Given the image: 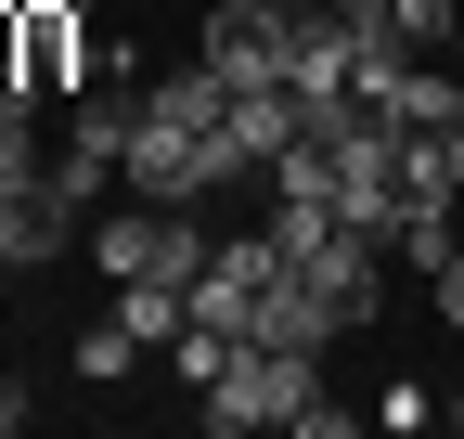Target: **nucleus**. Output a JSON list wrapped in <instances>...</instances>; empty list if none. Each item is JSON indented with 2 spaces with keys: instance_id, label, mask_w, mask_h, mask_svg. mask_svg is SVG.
I'll return each mask as SVG.
<instances>
[{
  "instance_id": "obj_1",
  "label": "nucleus",
  "mask_w": 464,
  "mask_h": 439,
  "mask_svg": "<svg viewBox=\"0 0 464 439\" xmlns=\"http://www.w3.org/2000/svg\"><path fill=\"white\" fill-rule=\"evenodd\" d=\"M310 401H323L310 349H258V337L232 349V362H219V388H194V414H207L219 439H246V426H297Z\"/></svg>"
},
{
  "instance_id": "obj_2",
  "label": "nucleus",
  "mask_w": 464,
  "mask_h": 439,
  "mask_svg": "<svg viewBox=\"0 0 464 439\" xmlns=\"http://www.w3.org/2000/svg\"><path fill=\"white\" fill-rule=\"evenodd\" d=\"M297 14H310V0H219L194 52H207L232 91H284V65H297Z\"/></svg>"
},
{
  "instance_id": "obj_3",
  "label": "nucleus",
  "mask_w": 464,
  "mask_h": 439,
  "mask_svg": "<svg viewBox=\"0 0 464 439\" xmlns=\"http://www.w3.org/2000/svg\"><path fill=\"white\" fill-rule=\"evenodd\" d=\"M65 233H78V194L52 181V155H39V169H0V259H14V271H39Z\"/></svg>"
},
{
  "instance_id": "obj_4",
  "label": "nucleus",
  "mask_w": 464,
  "mask_h": 439,
  "mask_svg": "<svg viewBox=\"0 0 464 439\" xmlns=\"http://www.w3.org/2000/svg\"><path fill=\"white\" fill-rule=\"evenodd\" d=\"M26 14V91L52 103V91H78V65H91V39H78V0H14Z\"/></svg>"
},
{
  "instance_id": "obj_5",
  "label": "nucleus",
  "mask_w": 464,
  "mask_h": 439,
  "mask_svg": "<svg viewBox=\"0 0 464 439\" xmlns=\"http://www.w3.org/2000/svg\"><path fill=\"white\" fill-rule=\"evenodd\" d=\"M246 337H258V349H310V362H323V349L348 337V323H335V310L310 298V271H297V259H284V285L258 298V323H246Z\"/></svg>"
},
{
  "instance_id": "obj_6",
  "label": "nucleus",
  "mask_w": 464,
  "mask_h": 439,
  "mask_svg": "<svg viewBox=\"0 0 464 439\" xmlns=\"http://www.w3.org/2000/svg\"><path fill=\"white\" fill-rule=\"evenodd\" d=\"M116 323H130L142 349H168V337L194 323V285H168V271H142V285H116Z\"/></svg>"
},
{
  "instance_id": "obj_7",
  "label": "nucleus",
  "mask_w": 464,
  "mask_h": 439,
  "mask_svg": "<svg viewBox=\"0 0 464 439\" xmlns=\"http://www.w3.org/2000/svg\"><path fill=\"white\" fill-rule=\"evenodd\" d=\"M387 117L451 130V117H464V65H426V52H413V65H400V91H387Z\"/></svg>"
},
{
  "instance_id": "obj_8",
  "label": "nucleus",
  "mask_w": 464,
  "mask_h": 439,
  "mask_svg": "<svg viewBox=\"0 0 464 439\" xmlns=\"http://www.w3.org/2000/svg\"><path fill=\"white\" fill-rule=\"evenodd\" d=\"M130 362H142V337H130V323H116V310H103V323H91V337H78V375H130Z\"/></svg>"
},
{
  "instance_id": "obj_9",
  "label": "nucleus",
  "mask_w": 464,
  "mask_h": 439,
  "mask_svg": "<svg viewBox=\"0 0 464 439\" xmlns=\"http://www.w3.org/2000/svg\"><path fill=\"white\" fill-rule=\"evenodd\" d=\"M451 26H464V0H400V39L413 52H451Z\"/></svg>"
},
{
  "instance_id": "obj_10",
  "label": "nucleus",
  "mask_w": 464,
  "mask_h": 439,
  "mask_svg": "<svg viewBox=\"0 0 464 439\" xmlns=\"http://www.w3.org/2000/svg\"><path fill=\"white\" fill-rule=\"evenodd\" d=\"M426 169H439V181H451V207H464V117H451V130H426Z\"/></svg>"
},
{
  "instance_id": "obj_11",
  "label": "nucleus",
  "mask_w": 464,
  "mask_h": 439,
  "mask_svg": "<svg viewBox=\"0 0 464 439\" xmlns=\"http://www.w3.org/2000/svg\"><path fill=\"white\" fill-rule=\"evenodd\" d=\"M426 285H439V298H426V310H439V323H464V246H451V259H439V271H426Z\"/></svg>"
},
{
  "instance_id": "obj_12",
  "label": "nucleus",
  "mask_w": 464,
  "mask_h": 439,
  "mask_svg": "<svg viewBox=\"0 0 464 439\" xmlns=\"http://www.w3.org/2000/svg\"><path fill=\"white\" fill-rule=\"evenodd\" d=\"M14 426H26V388H14V375H0V439H14Z\"/></svg>"
},
{
  "instance_id": "obj_13",
  "label": "nucleus",
  "mask_w": 464,
  "mask_h": 439,
  "mask_svg": "<svg viewBox=\"0 0 464 439\" xmlns=\"http://www.w3.org/2000/svg\"><path fill=\"white\" fill-rule=\"evenodd\" d=\"M439 414H451V426H464V388H451V401H439Z\"/></svg>"
},
{
  "instance_id": "obj_14",
  "label": "nucleus",
  "mask_w": 464,
  "mask_h": 439,
  "mask_svg": "<svg viewBox=\"0 0 464 439\" xmlns=\"http://www.w3.org/2000/svg\"><path fill=\"white\" fill-rule=\"evenodd\" d=\"M451 65H464V26H451Z\"/></svg>"
}]
</instances>
